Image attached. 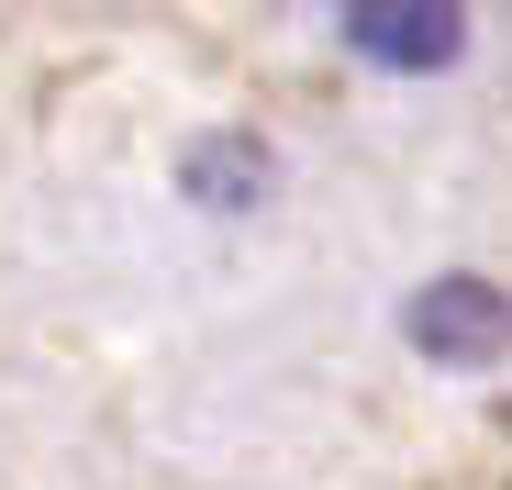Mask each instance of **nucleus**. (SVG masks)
<instances>
[{
    "label": "nucleus",
    "mask_w": 512,
    "mask_h": 490,
    "mask_svg": "<svg viewBox=\"0 0 512 490\" xmlns=\"http://www.w3.org/2000/svg\"><path fill=\"white\" fill-rule=\"evenodd\" d=\"M334 34L390 78H435L468 56V0H334Z\"/></svg>",
    "instance_id": "1"
},
{
    "label": "nucleus",
    "mask_w": 512,
    "mask_h": 490,
    "mask_svg": "<svg viewBox=\"0 0 512 490\" xmlns=\"http://www.w3.org/2000/svg\"><path fill=\"white\" fill-rule=\"evenodd\" d=\"M401 335L435 357V368H501V290L490 279H423L412 312H401Z\"/></svg>",
    "instance_id": "2"
},
{
    "label": "nucleus",
    "mask_w": 512,
    "mask_h": 490,
    "mask_svg": "<svg viewBox=\"0 0 512 490\" xmlns=\"http://www.w3.org/2000/svg\"><path fill=\"white\" fill-rule=\"evenodd\" d=\"M268 179H279V156L256 145V134H190V156H179V190L201 212H256Z\"/></svg>",
    "instance_id": "3"
}]
</instances>
